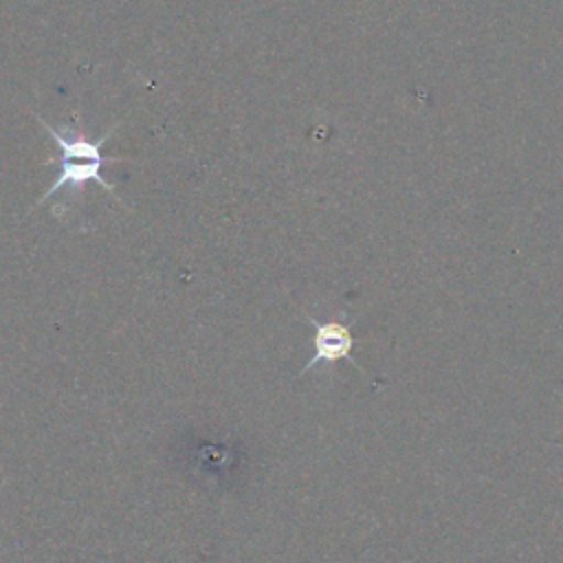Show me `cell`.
I'll use <instances>...</instances> for the list:
<instances>
[{"instance_id":"2","label":"cell","mask_w":563,"mask_h":563,"mask_svg":"<svg viewBox=\"0 0 563 563\" xmlns=\"http://www.w3.org/2000/svg\"><path fill=\"white\" fill-rule=\"evenodd\" d=\"M308 321L314 328L312 345L314 352L310 361L303 365L301 374L312 369L319 363H336V361H350L354 367L361 369V365L352 358V347H354V336L350 325L341 321H317L314 317H308Z\"/></svg>"},{"instance_id":"1","label":"cell","mask_w":563,"mask_h":563,"mask_svg":"<svg viewBox=\"0 0 563 563\" xmlns=\"http://www.w3.org/2000/svg\"><path fill=\"white\" fill-rule=\"evenodd\" d=\"M35 119L42 123V128L48 132V136L55 141L57 145V152L59 156L57 158H51L48 163H57L59 165V172L53 180V185L40 196V200L35 202V207H40L44 200H48L53 194L57 191H64V189H73V191H79L86 187V183H97L101 189L110 191L114 196V187L108 185V180L101 176V167L103 163H114V161H121L119 156H106L101 152L103 143L112 136V132L117 130L110 128L103 136H99L97 141H90L86 139L79 128H77V117L73 119L70 123V136H66L64 132L55 130L48 121H44L40 114H35Z\"/></svg>"}]
</instances>
